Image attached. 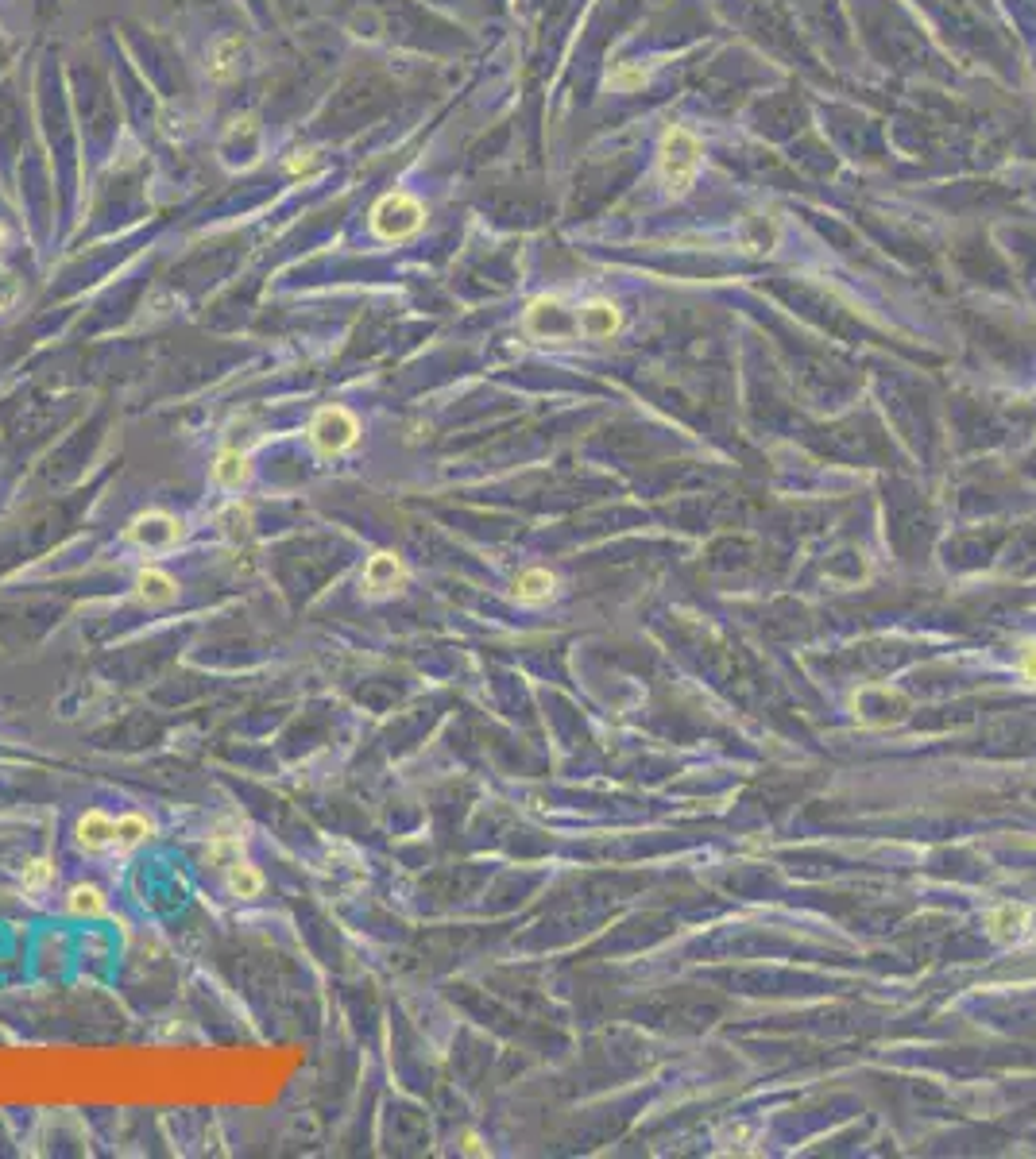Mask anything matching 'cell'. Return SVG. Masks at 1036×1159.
Instances as JSON below:
<instances>
[{
	"mask_svg": "<svg viewBox=\"0 0 1036 1159\" xmlns=\"http://www.w3.org/2000/svg\"><path fill=\"white\" fill-rule=\"evenodd\" d=\"M704 167V143L696 140V132H688L685 124H673L662 132L657 143V178L670 197H685Z\"/></svg>",
	"mask_w": 1036,
	"mask_h": 1159,
	"instance_id": "obj_1",
	"label": "cell"
},
{
	"mask_svg": "<svg viewBox=\"0 0 1036 1159\" xmlns=\"http://www.w3.org/2000/svg\"><path fill=\"white\" fill-rule=\"evenodd\" d=\"M371 232L387 244H399V240H410L426 224V206L418 202L415 193L406 190H391L383 193L380 202L371 206Z\"/></svg>",
	"mask_w": 1036,
	"mask_h": 1159,
	"instance_id": "obj_2",
	"label": "cell"
},
{
	"mask_svg": "<svg viewBox=\"0 0 1036 1159\" xmlns=\"http://www.w3.org/2000/svg\"><path fill=\"white\" fill-rule=\"evenodd\" d=\"M306 441L321 461H333L360 441V418L345 406H321L306 426Z\"/></svg>",
	"mask_w": 1036,
	"mask_h": 1159,
	"instance_id": "obj_3",
	"label": "cell"
},
{
	"mask_svg": "<svg viewBox=\"0 0 1036 1159\" xmlns=\"http://www.w3.org/2000/svg\"><path fill=\"white\" fill-rule=\"evenodd\" d=\"M124 541L144 549V553H171L178 541H182V522L167 510H144L136 514L124 530Z\"/></svg>",
	"mask_w": 1036,
	"mask_h": 1159,
	"instance_id": "obj_4",
	"label": "cell"
},
{
	"mask_svg": "<svg viewBox=\"0 0 1036 1159\" xmlns=\"http://www.w3.org/2000/svg\"><path fill=\"white\" fill-rule=\"evenodd\" d=\"M523 329H527L530 336H538V340H573V336L580 333V321H576V314L565 310V302H561L558 294H542V298L530 302L527 318H523Z\"/></svg>",
	"mask_w": 1036,
	"mask_h": 1159,
	"instance_id": "obj_5",
	"label": "cell"
},
{
	"mask_svg": "<svg viewBox=\"0 0 1036 1159\" xmlns=\"http://www.w3.org/2000/svg\"><path fill=\"white\" fill-rule=\"evenodd\" d=\"M402 584H406V565H402L399 553H387V549H380V553L367 556L364 576H360V588H364V595H371V600H383V595H395V591H402Z\"/></svg>",
	"mask_w": 1036,
	"mask_h": 1159,
	"instance_id": "obj_6",
	"label": "cell"
},
{
	"mask_svg": "<svg viewBox=\"0 0 1036 1159\" xmlns=\"http://www.w3.org/2000/svg\"><path fill=\"white\" fill-rule=\"evenodd\" d=\"M74 835H78V846L81 850H90V855H101V850H109V846H116V820H112L109 811L101 808H90L85 816L78 820V827H74Z\"/></svg>",
	"mask_w": 1036,
	"mask_h": 1159,
	"instance_id": "obj_7",
	"label": "cell"
},
{
	"mask_svg": "<svg viewBox=\"0 0 1036 1159\" xmlns=\"http://www.w3.org/2000/svg\"><path fill=\"white\" fill-rule=\"evenodd\" d=\"M209 479H213V487H221V492H240V487L252 479L248 452H240V448H221V452L213 457V464H209Z\"/></svg>",
	"mask_w": 1036,
	"mask_h": 1159,
	"instance_id": "obj_8",
	"label": "cell"
},
{
	"mask_svg": "<svg viewBox=\"0 0 1036 1159\" xmlns=\"http://www.w3.org/2000/svg\"><path fill=\"white\" fill-rule=\"evenodd\" d=\"M576 321H580V333L584 336H592V340H607V336L619 333L622 314H619V305L615 302H607V298H592L588 305H580Z\"/></svg>",
	"mask_w": 1036,
	"mask_h": 1159,
	"instance_id": "obj_9",
	"label": "cell"
},
{
	"mask_svg": "<svg viewBox=\"0 0 1036 1159\" xmlns=\"http://www.w3.org/2000/svg\"><path fill=\"white\" fill-rule=\"evenodd\" d=\"M136 595H140V604H147V607H167L178 600V580L171 572L147 565V569L136 572Z\"/></svg>",
	"mask_w": 1036,
	"mask_h": 1159,
	"instance_id": "obj_10",
	"label": "cell"
},
{
	"mask_svg": "<svg viewBox=\"0 0 1036 1159\" xmlns=\"http://www.w3.org/2000/svg\"><path fill=\"white\" fill-rule=\"evenodd\" d=\"M240 55H244V39L237 32L221 35L209 47V78L213 81H233L240 74Z\"/></svg>",
	"mask_w": 1036,
	"mask_h": 1159,
	"instance_id": "obj_11",
	"label": "cell"
},
{
	"mask_svg": "<svg viewBox=\"0 0 1036 1159\" xmlns=\"http://www.w3.org/2000/svg\"><path fill=\"white\" fill-rule=\"evenodd\" d=\"M553 591H558V576L549 569H523L510 584V595L519 604H545Z\"/></svg>",
	"mask_w": 1036,
	"mask_h": 1159,
	"instance_id": "obj_12",
	"label": "cell"
},
{
	"mask_svg": "<svg viewBox=\"0 0 1036 1159\" xmlns=\"http://www.w3.org/2000/svg\"><path fill=\"white\" fill-rule=\"evenodd\" d=\"M1029 920H1033V908L1009 901V905L990 908L987 928H990V936H998V939H1021L1025 928H1029Z\"/></svg>",
	"mask_w": 1036,
	"mask_h": 1159,
	"instance_id": "obj_13",
	"label": "cell"
},
{
	"mask_svg": "<svg viewBox=\"0 0 1036 1159\" xmlns=\"http://www.w3.org/2000/svg\"><path fill=\"white\" fill-rule=\"evenodd\" d=\"M255 143H259V124H255L252 116H240V120H233V128H228V136H224L221 155H224V159H228V162H233V159H237V151H244V162H252V159H255V151H259Z\"/></svg>",
	"mask_w": 1036,
	"mask_h": 1159,
	"instance_id": "obj_14",
	"label": "cell"
},
{
	"mask_svg": "<svg viewBox=\"0 0 1036 1159\" xmlns=\"http://www.w3.org/2000/svg\"><path fill=\"white\" fill-rule=\"evenodd\" d=\"M224 890L233 893L237 901H252V897H259V893H263V874L255 870L252 862L237 858L233 866H224Z\"/></svg>",
	"mask_w": 1036,
	"mask_h": 1159,
	"instance_id": "obj_15",
	"label": "cell"
},
{
	"mask_svg": "<svg viewBox=\"0 0 1036 1159\" xmlns=\"http://www.w3.org/2000/svg\"><path fill=\"white\" fill-rule=\"evenodd\" d=\"M151 839V820L140 811H128L116 820V850H136L140 842Z\"/></svg>",
	"mask_w": 1036,
	"mask_h": 1159,
	"instance_id": "obj_16",
	"label": "cell"
},
{
	"mask_svg": "<svg viewBox=\"0 0 1036 1159\" xmlns=\"http://www.w3.org/2000/svg\"><path fill=\"white\" fill-rule=\"evenodd\" d=\"M66 912H74V916H101L105 912V893L97 885H74L66 893Z\"/></svg>",
	"mask_w": 1036,
	"mask_h": 1159,
	"instance_id": "obj_17",
	"label": "cell"
},
{
	"mask_svg": "<svg viewBox=\"0 0 1036 1159\" xmlns=\"http://www.w3.org/2000/svg\"><path fill=\"white\" fill-rule=\"evenodd\" d=\"M20 885H24V893H32V897L47 893L50 885H55V866H50L47 858H35V862H28V866H24V874H20Z\"/></svg>",
	"mask_w": 1036,
	"mask_h": 1159,
	"instance_id": "obj_18",
	"label": "cell"
},
{
	"mask_svg": "<svg viewBox=\"0 0 1036 1159\" xmlns=\"http://www.w3.org/2000/svg\"><path fill=\"white\" fill-rule=\"evenodd\" d=\"M646 78H650V74H646L642 66L619 63L615 70H611V74H607V85H611L615 94H635V89H642V85H646Z\"/></svg>",
	"mask_w": 1036,
	"mask_h": 1159,
	"instance_id": "obj_19",
	"label": "cell"
},
{
	"mask_svg": "<svg viewBox=\"0 0 1036 1159\" xmlns=\"http://www.w3.org/2000/svg\"><path fill=\"white\" fill-rule=\"evenodd\" d=\"M20 290H24V286H20L16 275L0 267V314H8V310L20 302Z\"/></svg>",
	"mask_w": 1036,
	"mask_h": 1159,
	"instance_id": "obj_20",
	"label": "cell"
},
{
	"mask_svg": "<svg viewBox=\"0 0 1036 1159\" xmlns=\"http://www.w3.org/2000/svg\"><path fill=\"white\" fill-rule=\"evenodd\" d=\"M287 171L294 178H306V175H314V171H321L318 151H294V155L287 159Z\"/></svg>",
	"mask_w": 1036,
	"mask_h": 1159,
	"instance_id": "obj_21",
	"label": "cell"
},
{
	"mask_svg": "<svg viewBox=\"0 0 1036 1159\" xmlns=\"http://www.w3.org/2000/svg\"><path fill=\"white\" fill-rule=\"evenodd\" d=\"M1021 677L1025 684H1036V642H1025V650H1021Z\"/></svg>",
	"mask_w": 1036,
	"mask_h": 1159,
	"instance_id": "obj_22",
	"label": "cell"
},
{
	"mask_svg": "<svg viewBox=\"0 0 1036 1159\" xmlns=\"http://www.w3.org/2000/svg\"><path fill=\"white\" fill-rule=\"evenodd\" d=\"M461 1140H464V1152H468V1156H484V1152H488V1148H484V1144H479V1136H476V1132H464Z\"/></svg>",
	"mask_w": 1036,
	"mask_h": 1159,
	"instance_id": "obj_23",
	"label": "cell"
},
{
	"mask_svg": "<svg viewBox=\"0 0 1036 1159\" xmlns=\"http://www.w3.org/2000/svg\"><path fill=\"white\" fill-rule=\"evenodd\" d=\"M4 244H8V228L0 224V252H4Z\"/></svg>",
	"mask_w": 1036,
	"mask_h": 1159,
	"instance_id": "obj_24",
	"label": "cell"
}]
</instances>
